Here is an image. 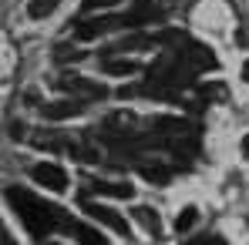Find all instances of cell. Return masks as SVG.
Wrapping results in <instances>:
<instances>
[{
	"instance_id": "1",
	"label": "cell",
	"mask_w": 249,
	"mask_h": 245,
	"mask_svg": "<svg viewBox=\"0 0 249 245\" xmlns=\"http://www.w3.org/2000/svg\"><path fill=\"white\" fill-rule=\"evenodd\" d=\"M3 195H7L10 208L17 212V218L24 222V229H27L31 235L44 239V235H51V232H71V222H74V218H68V212H61L57 205L31 195L27 188H17V185H14V188H7Z\"/></svg>"
},
{
	"instance_id": "2",
	"label": "cell",
	"mask_w": 249,
	"mask_h": 245,
	"mask_svg": "<svg viewBox=\"0 0 249 245\" xmlns=\"http://www.w3.org/2000/svg\"><path fill=\"white\" fill-rule=\"evenodd\" d=\"M115 27H128L124 14H105V17H84V20H78V24H74V37H78V41H94V37H101V34L115 31Z\"/></svg>"
},
{
	"instance_id": "3",
	"label": "cell",
	"mask_w": 249,
	"mask_h": 245,
	"mask_svg": "<svg viewBox=\"0 0 249 245\" xmlns=\"http://www.w3.org/2000/svg\"><path fill=\"white\" fill-rule=\"evenodd\" d=\"M31 178H34L37 185H44L47 192H64V188H68V171H64L61 164H51V162L34 164V168H31Z\"/></svg>"
},
{
	"instance_id": "4",
	"label": "cell",
	"mask_w": 249,
	"mask_h": 245,
	"mask_svg": "<svg viewBox=\"0 0 249 245\" xmlns=\"http://www.w3.org/2000/svg\"><path fill=\"white\" fill-rule=\"evenodd\" d=\"M68 98H84V101H98V98H105V87L101 84H91L88 78H64V81L57 84Z\"/></svg>"
},
{
	"instance_id": "5",
	"label": "cell",
	"mask_w": 249,
	"mask_h": 245,
	"mask_svg": "<svg viewBox=\"0 0 249 245\" xmlns=\"http://www.w3.org/2000/svg\"><path fill=\"white\" fill-rule=\"evenodd\" d=\"M84 212H88L94 222L108 225L111 232H118V235H128V222H124L118 212H111V208H105V205H98V202H84Z\"/></svg>"
},
{
	"instance_id": "6",
	"label": "cell",
	"mask_w": 249,
	"mask_h": 245,
	"mask_svg": "<svg viewBox=\"0 0 249 245\" xmlns=\"http://www.w3.org/2000/svg\"><path fill=\"white\" fill-rule=\"evenodd\" d=\"M178 57L192 67V71H202V67H215V54L202 47V44H185V50H178Z\"/></svg>"
},
{
	"instance_id": "7",
	"label": "cell",
	"mask_w": 249,
	"mask_h": 245,
	"mask_svg": "<svg viewBox=\"0 0 249 245\" xmlns=\"http://www.w3.org/2000/svg\"><path fill=\"white\" fill-rule=\"evenodd\" d=\"M41 114L47 121H64V118H74V114H81V101H57V104H44Z\"/></svg>"
},
{
	"instance_id": "8",
	"label": "cell",
	"mask_w": 249,
	"mask_h": 245,
	"mask_svg": "<svg viewBox=\"0 0 249 245\" xmlns=\"http://www.w3.org/2000/svg\"><path fill=\"white\" fill-rule=\"evenodd\" d=\"M101 71L105 74H111V78H128V74H138L142 67H138V61H128V57H108L105 64H101Z\"/></svg>"
},
{
	"instance_id": "9",
	"label": "cell",
	"mask_w": 249,
	"mask_h": 245,
	"mask_svg": "<svg viewBox=\"0 0 249 245\" xmlns=\"http://www.w3.org/2000/svg\"><path fill=\"white\" fill-rule=\"evenodd\" d=\"M131 215L142 222V229H145V232H152L155 239L162 235V222H159V212H155V208H148V205H138Z\"/></svg>"
},
{
	"instance_id": "10",
	"label": "cell",
	"mask_w": 249,
	"mask_h": 245,
	"mask_svg": "<svg viewBox=\"0 0 249 245\" xmlns=\"http://www.w3.org/2000/svg\"><path fill=\"white\" fill-rule=\"evenodd\" d=\"M91 188H94L98 195H111V198H131V195H135V188L124 185V181H94Z\"/></svg>"
},
{
	"instance_id": "11",
	"label": "cell",
	"mask_w": 249,
	"mask_h": 245,
	"mask_svg": "<svg viewBox=\"0 0 249 245\" xmlns=\"http://www.w3.org/2000/svg\"><path fill=\"white\" fill-rule=\"evenodd\" d=\"M71 235H74L81 245H105L101 232H98V229H91V225H84V222H71Z\"/></svg>"
},
{
	"instance_id": "12",
	"label": "cell",
	"mask_w": 249,
	"mask_h": 245,
	"mask_svg": "<svg viewBox=\"0 0 249 245\" xmlns=\"http://www.w3.org/2000/svg\"><path fill=\"white\" fill-rule=\"evenodd\" d=\"M138 168H142V175H145L148 181H159V185H165V181H168V168H162V164H155V162L145 164V162H142Z\"/></svg>"
},
{
	"instance_id": "13",
	"label": "cell",
	"mask_w": 249,
	"mask_h": 245,
	"mask_svg": "<svg viewBox=\"0 0 249 245\" xmlns=\"http://www.w3.org/2000/svg\"><path fill=\"white\" fill-rule=\"evenodd\" d=\"M57 3H61V0H31V7H27V10H31V17H34V20H41V17H47V14H54V7H57Z\"/></svg>"
},
{
	"instance_id": "14",
	"label": "cell",
	"mask_w": 249,
	"mask_h": 245,
	"mask_svg": "<svg viewBox=\"0 0 249 245\" xmlns=\"http://www.w3.org/2000/svg\"><path fill=\"white\" fill-rule=\"evenodd\" d=\"M196 218H199V212H196V208H182V215L175 218V232H189V229L196 225Z\"/></svg>"
},
{
	"instance_id": "15",
	"label": "cell",
	"mask_w": 249,
	"mask_h": 245,
	"mask_svg": "<svg viewBox=\"0 0 249 245\" xmlns=\"http://www.w3.org/2000/svg\"><path fill=\"white\" fill-rule=\"evenodd\" d=\"M118 0H84V10H108V7H115Z\"/></svg>"
},
{
	"instance_id": "16",
	"label": "cell",
	"mask_w": 249,
	"mask_h": 245,
	"mask_svg": "<svg viewBox=\"0 0 249 245\" xmlns=\"http://www.w3.org/2000/svg\"><path fill=\"white\" fill-rule=\"evenodd\" d=\"M189 245H226V239H219V235H199V239H192Z\"/></svg>"
},
{
	"instance_id": "17",
	"label": "cell",
	"mask_w": 249,
	"mask_h": 245,
	"mask_svg": "<svg viewBox=\"0 0 249 245\" xmlns=\"http://www.w3.org/2000/svg\"><path fill=\"white\" fill-rule=\"evenodd\" d=\"M0 245H17L14 239H10V232L3 229V222H0Z\"/></svg>"
},
{
	"instance_id": "18",
	"label": "cell",
	"mask_w": 249,
	"mask_h": 245,
	"mask_svg": "<svg viewBox=\"0 0 249 245\" xmlns=\"http://www.w3.org/2000/svg\"><path fill=\"white\" fill-rule=\"evenodd\" d=\"M135 3H159V0H135Z\"/></svg>"
},
{
	"instance_id": "19",
	"label": "cell",
	"mask_w": 249,
	"mask_h": 245,
	"mask_svg": "<svg viewBox=\"0 0 249 245\" xmlns=\"http://www.w3.org/2000/svg\"><path fill=\"white\" fill-rule=\"evenodd\" d=\"M243 74H246V81H249V64H246V71H243Z\"/></svg>"
},
{
	"instance_id": "20",
	"label": "cell",
	"mask_w": 249,
	"mask_h": 245,
	"mask_svg": "<svg viewBox=\"0 0 249 245\" xmlns=\"http://www.w3.org/2000/svg\"><path fill=\"white\" fill-rule=\"evenodd\" d=\"M44 245H61V242H44Z\"/></svg>"
}]
</instances>
